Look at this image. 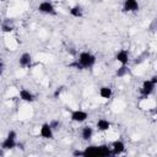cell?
Instances as JSON below:
<instances>
[{"mask_svg":"<svg viewBox=\"0 0 157 157\" xmlns=\"http://www.w3.org/2000/svg\"><path fill=\"white\" fill-rule=\"evenodd\" d=\"M39 135H40L43 139H47V140L54 139V130H53V128L49 125V123H43V124L40 125Z\"/></svg>","mask_w":157,"mask_h":157,"instance_id":"cell-7","label":"cell"},{"mask_svg":"<svg viewBox=\"0 0 157 157\" xmlns=\"http://www.w3.org/2000/svg\"><path fill=\"white\" fill-rule=\"evenodd\" d=\"M18 97H20L21 101L27 102V103H32V102L36 101V96L27 88H21L18 91Z\"/></svg>","mask_w":157,"mask_h":157,"instance_id":"cell-10","label":"cell"},{"mask_svg":"<svg viewBox=\"0 0 157 157\" xmlns=\"http://www.w3.org/2000/svg\"><path fill=\"white\" fill-rule=\"evenodd\" d=\"M99 96L104 99H109L113 96V90L110 86H102L99 88Z\"/></svg>","mask_w":157,"mask_h":157,"instance_id":"cell-17","label":"cell"},{"mask_svg":"<svg viewBox=\"0 0 157 157\" xmlns=\"http://www.w3.org/2000/svg\"><path fill=\"white\" fill-rule=\"evenodd\" d=\"M13 29H15V25H13V22L11 20L6 18L1 23V32H4V33H11Z\"/></svg>","mask_w":157,"mask_h":157,"instance_id":"cell-16","label":"cell"},{"mask_svg":"<svg viewBox=\"0 0 157 157\" xmlns=\"http://www.w3.org/2000/svg\"><path fill=\"white\" fill-rule=\"evenodd\" d=\"M37 10L40 13H44V15H50V16H55L56 15V10H55L54 4L48 1V0L39 2V5L37 6Z\"/></svg>","mask_w":157,"mask_h":157,"instance_id":"cell-4","label":"cell"},{"mask_svg":"<svg viewBox=\"0 0 157 157\" xmlns=\"http://www.w3.org/2000/svg\"><path fill=\"white\" fill-rule=\"evenodd\" d=\"M72 156H82V150H74L72 151Z\"/></svg>","mask_w":157,"mask_h":157,"instance_id":"cell-22","label":"cell"},{"mask_svg":"<svg viewBox=\"0 0 157 157\" xmlns=\"http://www.w3.org/2000/svg\"><path fill=\"white\" fill-rule=\"evenodd\" d=\"M140 5L137 0H123V11L124 12H136L139 11Z\"/></svg>","mask_w":157,"mask_h":157,"instance_id":"cell-8","label":"cell"},{"mask_svg":"<svg viewBox=\"0 0 157 157\" xmlns=\"http://www.w3.org/2000/svg\"><path fill=\"white\" fill-rule=\"evenodd\" d=\"M97 61V58L94 54H92L91 52H81L77 56V59H75L72 63L69 64L70 67H74L76 70H86V69H91L94 66Z\"/></svg>","mask_w":157,"mask_h":157,"instance_id":"cell-1","label":"cell"},{"mask_svg":"<svg viewBox=\"0 0 157 157\" xmlns=\"http://www.w3.org/2000/svg\"><path fill=\"white\" fill-rule=\"evenodd\" d=\"M98 156V145H88L82 150V157Z\"/></svg>","mask_w":157,"mask_h":157,"instance_id":"cell-13","label":"cell"},{"mask_svg":"<svg viewBox=\"0 0 157 157\" xmlns=\"http://www.w3.org/2000/svg\"><path fill=\"white\" fill-rule=\"evenodd\" d=\"M110 126H112L110 121L104 119V118H99L96 123V128H97L98 131H108L110 129Z\"/></svg>","mask_w":157,"mask_h":157,"instance_id":"cell-14","label":"cell"},{"mask_svg":"<svg viewBox=\"0 0 157 157\" xmlns=\"http://www.w3.org/2000/svg\"><path fill=\"white\" fill-rule=\"evenodd\" d=\"M108 156H112L110 146H108L105 144L98 145V157H108Z\"/></svg>","mask_w":157,"mask_h":157,"instance_id":"cell-18","label":"cell"},{"mask_svg":"<svg viewBox=\"0 0 157 157\" xmlns=\"http://www.w3.org/2000/svg\"><path fill=\"white\" fill-rule=\"evenodd\" d=\"M70 119L74 121V123H83L88 119V113L82 110V109H75L71 112L70 114Z\"/></svg>","mask_w":157,"mask_h":157,"instance_id":"cell-5","label":"cell"},{"mask_svg":"<svg viewBox=\"0 0 157 157\" xmlns=\"http://www.w3.org/2000/svg\"><path fill=\"white\" fill-rule=\"evenodd\" d=\"M129 50L128 49H120L117 54H115V60L120 64V65H128L129 64Z\"/></svg>","mask_w":157,"mask_h":157,"instance_id":"cell-11","label":"cell"},{"mask_svg":"<svg viewBox=\"0 0 157 157\" xmlns=\"http://www.w3.org/2000/svg\"><path fill=\"white\" fill-rule=\"evenodd\" d=\"M32 61H33V58L29 53H22L20 56H18V65L22 67V69H28L32 66Z\"/></svg>","mask_w":157,"mask_h":157,"instance_id":"cell-9","label":"cell"},{"mask_svg":"<svg viewBox=\"0 0 157 157\" xmlns=\"http://www.w3.org/2000/svg\"><path fill=\"white\" fill-rule=\"evenodd\" d=\"M49 125L53 128V130H56V129H59L61 126V121L59 119H53V120L49 121Z\"/></svg>","mask_w":157,"mask_h":157,"instance_id":"cell-20","label":"cell"},{"mask_svg":"<svg viewBox=\"0 0 157 157\" xmlns=\"http://www.w3.org/2000/svg\"><path fill=\"white\" fill-rule=\"evenodd\" d=\"M93 134H94V130L91 125H85L81 129V137L83 141H90L93 137Z\"/></svg>","mask_w":157,"mask_h":157,"instance_id":"cell-12","label":"cell"},{"mask_svg":"<svg viewBox=\"0 0 157 157\" xmlns=\"http://www.w3.org/2000/svg\"><path fill=\"white\" fill-rule=\"evenodd\" d=\"M69 13L75 18H81L83 16V9L80 5H74L69 9Z\"/></svg>","mask_w":157,"mask_h":157,"instance_id":"cell-15","label":"cell"},{"mask_svg":"<svg viewBox=\"0 0 157 157\" xmlns=\"http://www.w3.org/2000/svg\"><path fill=\"white\" fill-rule=\"evenodd\" d=\"M125 151V144L121 140H114L110 144V153L112 156H119Z\"/></svg>","mask_w":157,"mask_h":157,"instance_id":"cell-6","label":"cell"},{"mask_svg":"<svg viewBox=\"0 0 157 157\" xmlns=\"http://www.w3.org/2000/svg\"><path fill=\"white\" fill-rule=\"evenodd\" d=\"M156 86H157V75H153L151 78L145 80L140 88V99H147L155 92Z\"/></svg>","mask_w":157,"mask_h":157,"instance_id":"cell-2","label":"cell"},{"mask_svg":"<svg viewBox=\"0 0 157 157\" xmlns=\"http://www.w3.org/2000/svg\"><path fill=\"white\" fill-rule=\"evenodd\" d=\"M16 146H17V132L15 130H10L5 136V139L2 140L0 148L4 151H10L13 150Z\"/></svg>","mask_w":157,"mask_h":157,"instance_id":"cell-3","label":"cell"},{"mask_svg":"<svg viewBox=\"0 0 157 157\" xmlns=\"http://www.w3.org/2000/svg\"><path fill=\"white\" fill-rule=\"evenodd\" d=\"M64 88H65L64 86H59V87H56V88H55V91H54V93H53V97H54L55 99H56V98H59V97H60V94L63 93Z\"/></svg>","mask_w":157,"mask_h":157,"instance_id":"cell-21","label":"cell"},{"mask_svg":"<svg viewBox=\"0 0 157 157\" xmlns=\"http://www.w3.org/2000/svg\"><path fill=\"white\" fill-rule=\"evenodd\" d=\"M130 74V67L128 65H120L117 70H115V76L121 78V77H125L126 75Z\"/></svg>","mask_w":157,"mask_h":157,"instance_id":"cell-19","label":"cell"},{"mask_svg":"<svg viewBox=\"0 0 157 157\" xmlns=\"http://www.w3.org/2000/svg\"><path fill=\"white\" fill-rule=\"evenodd\" d=\"M2 71H4V69H2V65H0V76L2 75Z\"/></svg>","mask_w":157,"mask_h":157,"instance_id":"cell-23","label":"cell"}]
</instances>
